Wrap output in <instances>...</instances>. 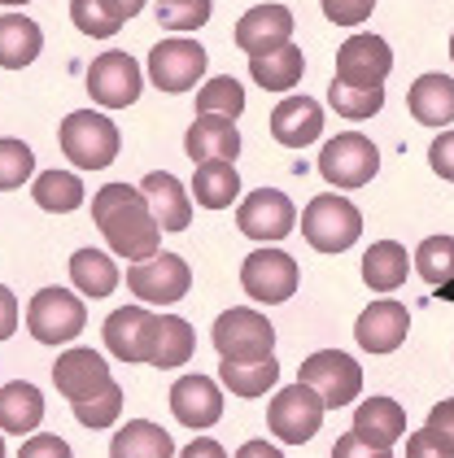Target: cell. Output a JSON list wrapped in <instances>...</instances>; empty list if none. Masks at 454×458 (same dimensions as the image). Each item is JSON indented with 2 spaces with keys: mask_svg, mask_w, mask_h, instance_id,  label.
<instances>
[{
  "mask_svg": "<svg viewBox=\"0 0 454 458\" xmlns=\"http://www.w3.org/2000/svg\"><path fill=\"white\" fill-rule=\"evenodd\" d=\"M92 218L101 227L105 245L114 249L118 258L127 262H140V258H153L158 245H162V227L149 210L144 192L132 188V183H105L101 192L92 197Z\"/></svg>",
  "mask_w": 454,
  "mask_h": 458,
  "instance_id": "1",
  "label": "cell"
},
{
  "mask_svg": "<svg viewBox=\"0 0 454 458\" xmlns=\"http://www.w3.org/2000/svg\"><path fill=\"white\" fill-rule=\"evenodd\" d=\"M57 140H62V153H66L79 171H105V166L118 157V144H123L118 140V127H114L105 114H92V109L66 114Z\"/></svg>",
  "mask_w": 454,
  "mask_h": 458,
  "instance_id": "2",
  "label": "cell"
},
{
  "mask_svg": "<svg viewBox=\"0 0 454 458\" xmlns=\"http://www.w3.org/2000/svg\"><path fill=\"white\" fill-rule=\"evenodd\" d=\"M302 236L319 253H346L363 236V214L349 197H314L302 210Z\"/></svg>",
  "mask_w": 454,
  "mask_h": 458,
  "instance_id": "3",
  "label": "cell"
},
{
  "mask_svg": "<svg viewBox=\"0 0 454 458\" xmlns=\"http://www.w3.org/2000/svg\"><path fill=\"white\" fill-rule=\"evenodd\" d=\"M271 345H276V327L249 306H232L214 318V350L223 362H262L271 358Z\"/></svg>",
  "mask_w": 454,
  "mask_h": 458,
  "instance_id": "4",
  "label": "cell"
},
{
  "mask_svg": "<svg viewBox=\"0 0 454 458\" xmlns=\"http://www.w3.org/2000/svg\"><path fill=\"white\" fill-rule=\"evenodd\" d=\"M88 323V306L70 288H39L27 306V327L39 345H70Z\"/></svg>",
  "mask_w": 454,
  "mask_h": 458,
  "instance_id": "5",
  "label": "cell"
},
{
  "mask_svg": "<svg viewBox=\"0 0 454 458\" xmlns=\"http://www.w3.org/2000/svg\"><path fill=\"white\" fill-rule=\"evenodd\" d=\"M376 171H381V148L358 131L332 136L319 153V175L332 188H363L367 179H376Z\"/></svg>",
  "mask_w": 454,
  "mask_h": 458,
  "instance_id": "6",
  "label": "cell"
},
{
  "mask_svg": "<svg viewBox=\"0 0 454 458\" xmlns=\"http://www.w3.org/2000/svg\"><path fill=\"white\" fill-rule=\"evenodd\" d=\"M323 415H328L323 397H319L311 385H302V380L288 385V388H279L276 397H271V406H267L271 432H276L279 441H288V445L311 441L314 432L323 428Z\"/></svg>",
  "mask_w": 454,
  "mask_h": 458,
  "instance_id": "7",
  "label": "cell"
},
{
  "mask_svg": "<svg viewBox=\"0 0 454 458\" xmlns=\"http://www.w3.org/2000/svg\"><path fill=\"white\" fill-rule=\"evenodd\" d=\"M297 380L302 385H311L319 397H323V406L328 411H337V406H349L354 397H358V388H363V371H358V362L341 350H319L311 353L302 367H297Z\"/></svg>",
  "mask_w": 454,
  "mask_h": 458,
  "instance_id": "8",
  "label": "cell"
},
{
  "mask_svg": "<svg viewBox=\"0 0 454 458\" xmlns=\"http://www.w3.org/2000/svg\"><path fill=\"white\" fill-rule=\"evenodd\" d=\"M127 288L136 293L140 301H153V306H175L188 288H193V271L179 253H153V258H140L136 267L127 271Z\"/></svg>",
  "mask_w": 454,
  "mask_h": 458,
  "instance_id": "9",
  "label": "cell"
},
{
  "mask_svg": "<svg viewBox=\"0 0 454 458\" xmlns=\"http://www.w3.org/2000/svg\"><path fill=\"white\" fill-rule=\"evenodd\" d=\"M210 53L197 44V39L171 36L162 44H153L149 53V79L158 83V92H188L201 74H206Z\"/></svg>",
  "mask_w": 454,
  "mask_h": 458,
  "instance_id": "10",
  "label": "cell"
},
{
  "mask_svg": "<svg viewBox=\"0 0 454 458\" xmlns=\"http://www.w3.org/2000/svg\"><path fill=\"white\" fill-rule=\"evenodd\" d=\"M241 284L253 301H288L302 284V271L297 262L284 253V249H253L241 267Z\"/></svg>",
  "mask_w": 454,
  "mask_h": 458,
  "instance_id": "11",
  "label": "cell"
},
{
  "mask_svg": "<svg viewBox=\"0 0 454 458\" xmlns=\"http://www.w3.org/2000/svg\"><path fill=\"white\" fill-rule=\"evenodd\" d=\"M393 71V48L389 39L372 36H349L341 48H337V83L346 88H384V79Z\"/></svg>",
  "mask_w": 454,
  "mask_h": 458,
  "instance_id": "12",
  "label": "cell"
},
{
  "mask_svg": "<svg viewBox=\"0 0 454 458\" xmlns=\"http://www.w3.org/2000/svg\"><path fill=\"white\" fill-rule=\"evenodd\" d=\"M236 227H241L249 241H258V245H276L284 236H293L297 210H293V201H288L284 192H276V188H258V192H249L241 201Z\"/></svg>",
  "mask_w": 454,
  "mask_h": 458,
  "instance_id": "13",
  "label": "cell"
},
{
  "mask_svg": "<svg viewBox=\"0 0 454 458\" xmlns=\"http://www.w3.org/2000/svg\"><path fill=\"white\" fill-rule=\"evenodd\" d=\"M158 341V315L144 306H123L105 318V350L123 362H149Z\"/></svg>",
  "mask_w": 454,
  "mask_h": 458,
  "instance_id": "14",
  "label": "cell"
},
{
  "mask_svg": "<svg viewBox=\"0 0 454 458\" xmlns=\"http://www.w3.org/2000/svg\"><path fill=\"white\" fill-rule=\"evenodd\" d=\"M88 97L105 109H127L140 97V66L127 53H101L88 66Z\"/></svg>",
  "mask_w": 454,
  "mask_h": 458,
  "instance_id": "15",
  "label": "cell"
},
{
  "mask_svg": "<svg viewBox=\"0 0 454 458\" xmlns=\"http://www.w3.org/2000/svg\"><path fill=\"white\" fill-rule=\"evenodd\" d=\"M53 385L70 406H79V402L105 393L114 385V376H109V367H105V358L97 350H66L53 362Z\"/></svg>",
  "mask_w": 454,
  "mask_h": 458,
  "instance_id": "16",
  "label": "cell"
},
{
  "mask_svg": "<svg viewBox=\"0 0 454 458\" xmlns=\"http://www.w3.org/2000/svg\"><path fill=\"white\" fill-rule=\"evenodd\" d=\"M407 332H411V315H407V306L402 301H372L358 323H354V341L363 345L367 353H393L402 341H407Z\"/></svg>",
  "mask_w": 454,
  "mask_h": 458,
  "instance_id": "17",
  "label": "cell"
},
{
  "mask_svg": "<svg viewBox=\"0 0 454 458\" xmlns=\"http://www.w3.org/2000/svg\"><path fill=\"white\" fill-rule=\"evenodd\" d=\"M236 44H241L249 57H262V53H276L284 44H293V13L284 4H258L241 13L236 22Z\"/></svg>",
  "mask_w": 454,
  "mask_h": 458,
  "instance_id": "18",
  "label": "cell"
},
{
  "mask_svg": "<svg viewBox=\"0 0 454 458\" xmlns=\"http://www.w3.org/2000/svg\"><path fill=\"white\" fill-rule=\"evenodd\" d=\"M171 415L184 428H210L223 415V393L210 376H179L171 388Z\"/></svg>",
  "mask_w": 454,
  "mask_h": 458,
  "instance_id": "19",
  "label": "cell"
},
{
  "mask_svg": "<svg viewBox=\"0 0 454 458\" xmlns=\"http://www.w3.org/2000/svg\"><path fill=\"white\" fill-rule=\"evenodd\" d=\"M184 148L193 162H236L241 153V131L232 118L223 114H197V123L188 127L184 136Z\"/></svg>",
  "mask_w": 454,
  "mask_h": 458,
  "instance_id": "20",
  "label": "cell"
},
{
  "mask_svg": "<svg viewBox=\"0 0 454 458\" xmlns=\"http://www.w3.org/2000/svg\"><path fill=\"white\" fill-rule=\"evenodd\" d=\"M319 131H323V106L314 97H284L271 109V136L284 148H306L319 140Z\"/></svg>",
  "mask_w": 454,
  "mask_h": 458,
  "instance_id": "21",
  "label": "cell"
},
{
  "mask_svg": "<svg viewBox=\"0 0 454 458\" xmlns=\"http://www.w3.org/2000/svg\"><path fill=\"white\" fill-rule=\"evenodd\" d=\"M140 192H144V201H149V210H153L162 232H184L193 223V201H188L184 183L171 171H149L144 183H140Z\"/></svg>",
  "mask_w": 454,
  "mask_h": 458,
  "instance_id": "22",
  "label": "cell"
},
{
  "mask_svg": "<svg viewBox=\"0 0 454 458\" xmlns=\"http://www.w3.org/2000/svg\"><path fill=\"white\" fill-rule=\"evenodd\" d=\"M407 432V411L393 397H367L363 406H354V437H363L367 445L389 450L393 441H402Z\"/></svg>",
  "mask_w": 454,
  "mask_h": 458,
  "instance_id": "23",
  "label": "cell"
},
{
  "mask_svg": "<svg viewBox=\"0 0 454 458\" xmlns=\"http://www.w3.org/2000/svg\"><path fill=\"white\" fill-rule=\"evenodd\" d=\"M407 106L424 127H450L454 123V79L450 74H419L407 92Z\"/></svg>",
  "mask_w": 454,
  "mask_h": 458,
  "instance_id": "24",
  "label": "cell"
},
{
  "mask_svg": "<svg viewBox=\"0 0 454 458\" xmlns=\"http://www.w3.org/2000/svg\"><path fill=\"white\" fill-rule=\"evenodd\" d=\"M407 276H411V253L398 241H376L363 253V284L372 293H393L407 284Z\"/></svg>",
  "mask_w": 454,
  "mask_h": 458,
  "instance_id": "25",
  "label": "cell"
},
{
  "mask_svg": "<svg viewBox=\"0 0 454 458\" xmlns=\"http://www.w3.org/2000/svg\"><path fill=\"white\" fill-rule=\"evenodd\" d=\"M109 458H175V441L167 428H158L149 420H132L114 432Z\"/></svg>",
  "mask_w": 454,
  "mask_h": 458,
  "instance_id": "26",
  "label": "cell"
},
{
  "mask_svg": "<svg viewBox=\"0 0 454 458\" xmlns=\"http://www.w3.org/2000/svg\"><path fill=\"white\" fill-rule=\"evenodd\" d=\"M44 420V393L31 380H13V385L0 388V432H35Z\"/></svg>",
  "mask_w": 454,
  "mask_h": 458,
  "instance_id": "27",
  "label": "cell"
},
{
  "mask_svg": "<svg viewBox=\"0 0 454 458\" xmlns=\"http://www.w3.org/2000/svg\"><path fill=\"white\" fill-rule=\"evenodd\" d=\"M44 48V31L22 13H0V66L4 71H22L31 66Z\"/></svg>",
  "mask_w": 454,
  "mask_h": 458,
  "instance_id": "28",
  "label": "cell"
},
{
  "mask_svg": "<svg viewBox=\"0 0 454 458\" xmlns=\"http://www.w3.org/2000/svg\"><path fill=\"white\" fill-rule=\"evenodd\" d=\"M193 353H197V332H193V323L179 318V315H158V341H153L149 367L175 371V367H184Z\"/></svg>",
  "mask_w": 454,
  "mask_h": 458,
  "instance_id": "29",
  "label": "cell"
},
{
  "mask_svg": "<svg viewBox=\"0 0 454 458\" xmlns=\"http://www.w3.org/2000/svg\"><path fill=\"white\" fill-rule=\"evenodd\" d=\"M241 197V175L232 162H201L193 175V201L206 210H227Z\"/></svg>",
  "mask_w": 454,
  "mask_h": 458,
  "instance_id": "30",
  "label": "cell"
},
{
  "mask_svg": "<svg viewBox=\"0 0 454 458\" xmlns=\"http://www.w3.org/2000/svg\"><path fill=\"white\" fill-rule=\"evenodd\" d=\"M249 74H253L267 92H288V88H297V79L306 74V57H302L297 44H284L276 53L249 57Z\"/></svg>",
  "mask_w": 454,
  "mask_h": 458,
  "instance_id": "31",
  "label": "cell"
},
{
  "mask_svg": "<svg viewBox=\"0 0 454 458\" xmlns=\"http://www.w3.org/2000/svg\"><path fill=\"white\" fill-rule=\"evenodd\" d=\"M70 280L83 297H109L118 288V267L114 258L101 253V249H74L70 258Z\"/></svg>",
  "mask_w": 454,
  "mask_h": 458,
  "instance_id": "32",
  "label": "cell"
},
{
  "mask_svg": "<svg viewBox=\"0 0 454 458\" xmlns=\"http://www.w3.org/2000/svg\"><path fill=\"white\" fill-rule=\"evenodd\" d=\"M35 206L48 214H70L83 206V179L70 175V171H44V175H35V188H31Z\"/></svg>",
  "mask_w": 454,
  "mask_h": 458,
  "instance_id": "33",
  "label": "cell"
},
{
  "mask_svg": "<svg viewBox=\"0 0 454 458\" xmlns=\"http://www.w3.org/2000/svg\"><path fill=\"white\" fill-rule=\"evenodd\" d=\"M218 380L236 397H262L267 388L279 385V362L276 358H262V362H223L218 367Z\"/></svg>",
  "mask_w": 454,
  "mask_h": 458,
  "instance_id": "34",
  "label": "cell"
},
{
  "mask_svg": "<svg viewBox=\"0 0 454 458\" xmlns=\"http://www.w3.org/2000/svg\"><path fill=\"white\" fill-rule=\"evenodd\" d=\"M411 267H415L433 288L450 293L454 288V236H428V241L415 249V262H411Z\"/></svg>",
  "mask_w": 454,
  "mask_h": 458,
  "instance_id": "35",
  "label": "cell"
},
{
  "mask_svg": "<svg viewBox=\"0 0 454 458\" xmlns=\"http://www.w3.org/2000/svg\"><path fill=\"white\" fill-rule=\"evenodd\" d=\"M328 106L337 109L346 123H363V118L381 114L384 88H346V83L332 79V88H328Z\"/></svg>",
  "mask_w": 454,
  "mask_h": 458,
  "instance_id": "36",
  "label": "cell"
},
{
  "mask_svg": "<svg viewBox=\"0 0 454 458\" xmlns=\"http://www.w3.org/2000/svg\"><path fill=\"white\" fill-rule=\"evenodd\" d=\"M197 114H223V118H241L244 114V92L236 79H227V74H218V79H210L206 88L197 92Z\"/></svg>",
  "mask_w": 454,
  "mask_h": 458,
  "instance_id": "37",
  "label": "cell"
},
{
  "mask_svg": "<svg viewBox=\"0 0 454 458\" xmlns=\"http://www.w3.org/2000/svg\"><path fill=\"white\" fill-rule=\"evenodd\" d=\"M70 22L92 39H109L123 31V18L105 0H70Z\"/></svg>",
  "mask_w": 454,
  "mask_h": 458,
  "instance_id": "38",
  "label": "cell"
},
{
  "mask_svg": "<svg viewBox=\"0 0 454 458\" xmlns=\"http://www.w3.org/2000/svg\"><path fill=\"white\" fill-rule=\"evenodd\" d=\"M210 0H158V27H167L175 36L184 31H201L210 22Z\"/></svg>",
  "mask_w": 454,
  "mask_h": 458,
  "instance_id": "39",
  "label": "cell"
},
{
  "mask_svg": "<svg viewBox=\"0 0 454 458\" xmlns=\"http://www.w3.org/2000/svg\"><path fill=\"white\" fill-rule=\"evenodd\" d=\"M35 175V153L31 144L13 140V136H0V192H13Z\"/></svg>",
  "mask_w": 454,
  "mask_h": 458,
  "instance_id": "40",
  "label": "cell"
},
{
  "mask_svg": "<svg viewBox=\"0 0 454 458\" xmlns=\"http://www.w3.org/2000/svg\"><path fill=\"white\" fill-rule=\"evenodd\" d=\"M118 415H123V388L118 385H109L105 393H97V397H88V402L74 406V420L83 423V428H114Z\"/></svg>",
  "mask_w": 454,
  "mask_h": 458,
  "instance_id": "41",
  "label": "cell"
},
{
  "mask_svg": "<svg viewBox=\"0 0 454 458\" xmlns=\"http://www.w3.org/2000/svg\"><path fill=\"white\" fill-rule=\"evenodd\" d=\"M407 458H454V441L433 428H419L415 437H407Z\"/></svg>",
  "mask_w": 454,
  "mask_h": 458,
  "instance_id": "42",
  "label": "cell"
},
{
  "mask_svg": "<svg viewBox=\"0 0 454 458\" xmlns=\"http://www.w3.org/2000/svg\"><path fill=\"white\" fill-rule=\"evenodd\" d=\"M319 4H323L328 22H337V27H358L376 9V0H319Z\"/></svg>",
  "mask_w": 454,
  "mask_h": 458,
  "instance_id": "43",
  "label": "cell"
},
{
  "mask_svg": "<svg viewBox=\"0 0 454 458\" xmlns=\"http://www.w3.org/2000/svg\"><path fill=\"white\" fill-rule=\"evenodd\" d=\"M18 458H74V454H70V445L57 437V432H39L31 441H22Z\"/></svg>",
  "mask_w": 454,
  "mask_h": 458,
  "instance_id": "44",
  "label": "cell"
},
{
  "mask_svg": "<svg viewBox=\"0 0 454 458\" xmlns=\"http://www.w3.org/2000/svg\"><path fill=\"white\" fill-rule=\"evenodd\" d=\"M428 166H433L441 179L454 183V131H441V136L433 140V148H428Z\"/></svg>",
  "mask_w": 454,
  "mask_h": 458,
  "instance_id": "45",
  "label": "cell"
},
{
  "mask_svg": "<svg viewBox=\"0 0 454 458\" xmlns=\"http://www.w3.org/2000/svg\"><path fill=\"white\" fill-rule=\"evenodd\" d=\"M332 458H393V454L381 450V445H367V441H363V437H354V432H346V437H337Z\"/></svg>",
  "mask_w": 454,
  "mask_h": 458,
  "instance_id": "46",
  "label": "cell"
},
{
  "mask_svg": "<svg viewBox=\"0 0 454 458\" xmlns=\"http://www.w3.org/2000/svg\"><path fill=\"white\" fill-rule=\"evenodd\" d=\"M18 332V297L0 284V341H9Z\"/></svg>",
  "mask_w": 454,
  "mask_h": 458,
  "instance_id": "47",
  "label": "cell"
},
{
  "mask_svg": "<svg viewBox=\"0 0 454 458\" xmlns=\"http://www.w3.org/2000/svg\"><path fill=\"white\" fill-rule=\"evenodd\" d=\"M424 428H433V432H441V437H450L454 441V397L437 402V406L428 411V423H424Z\"/></svg>",
  "mask_w": 454,
  "mask_h": 458,
  "instance_id": "48",
  "label": "cell"
},
{
  "mask_svg": "<svg viewBox=\"0 0 454 458\" xmlns=\"http://www.w3.org/2000/svg\"><path fill=\"white\" fill-rule=\"evenodd\" d=\"M179 458H227V450L218 445V441H210V437H201V441H188L184 445V454Z\"/></svg>",
  "mask_w": 454,
  "mask_h": 458,
  "instance_id": "49",
  "label": "cell"
},
{
  "mask_svg": "<svg viewBox=\"0 0 454 458\" xmlns=\"http://www.w3.org/2000/svg\"><path fill=\"white\" fill-rule=\"evenodd\" d=\"M236 458H284V454H279L271 441H244L241 450H236Z\"/></svg>",
  "mask_w": 454,
  "mask_h": 458,
  "instance_id": "50",
  "label": "cell"
},
{
  "mask_svg": "<svg viewBox=\"0 0 454 458\" xmlns=\"http://www.w3.org/2000/svg\"><path fill=\"white\" fill-rule=\"evenodd\" d=\"M105 4H109V9H114L123 22H127V18H136L140 9H144V0H105Z\"/></svg>",
  "mask_w": 454,
  "mask_h": 458,
  "instance_id": "51",
  "label": "cell"
},
{
  "mask_svg": "<svg viewBox=\"0 0 454 458\" xmlns=\"http://www.w3.org/2000/svg\"><path fill=\"white\" fill-rule=\"evenodd\" d=\"M0 4H31V0H0Z\"/></svg>",
  "mask_w": 454,
  "mask_h": 458,
  "instance_id": "52",
  "label": "cell"
},
{
  "mask_svg": "<svg viewBox=\"0 0 454 458\" xmlns=\"http://www.w3.org/2000/svg\"><path fill=\"white\" fill-rule=\"evenodd\" d=\"M450 62H454V36H450Z\"/></svg>",
  "mask_w": 454,
  "mask_h": 458,
  "instance_id": "53",
  "label": "cell"
},
{
  "mask_svg": "<svg viewBox=\"0 0 454 458\" xmlns=\"http://www.w3.org/2000/svg\"><path fill=\"white\" fill-rule=\"evenodd\" d=\"M0 458H4V441H0Z\"/></svg>",
  "mask_w": 454,
  "mask_h": 458,
  "instance_id": "54",
  "label": "cell"
}]
</instances>
